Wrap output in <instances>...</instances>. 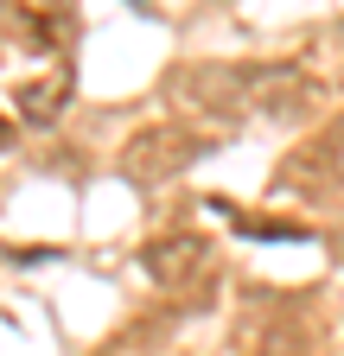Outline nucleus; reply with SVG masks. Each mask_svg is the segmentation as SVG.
Masks as SVG:
<instances>
[{"mask_svg":"<svg viewBox=\"0 0 344 356\" xmlns=\"http://www.w3.org/2000/svg\"><path fill=\"white\" fill-rule=\"evenodd\" d=\"M204 159V140L191 127H179V121H153V127H141L134 140L121 147V172L134 178V185H172L185 165H198Z\"/></svg>","mask_w":344,"mask_h":356,"instance_id":"f03ea898","label":"nucleus"},{"mask_svg":"<svg viewBox=\"0 0 344 356\" xmlns=\"http://www.w3.org/2000/svg\"><path fill=\"white\" fill-rule=\"evenodd\" d=\"M179 96L185 108L210 121H299L325 108V83L306 76L299 64H191L179 70Z\"/></svg>","mask_w":344,"mask_h":356,"instance_id":"f257e3e1","label":"nucleus"},{"mask_svg":"<svg viewBox=\"0 0 344 356\" xmlns=\"http://www.w3.org/2000/svg\"><path fill=\"white\" fill-rule=\"evenodd\" d=\"M147 274L159 280V286H185V280H198L204 267H210V248L191 236V229H172V236H159V242H147Z\"/></svg>","mask_w":344,"mask_h":356,"instance_id":"20e7f679","label":"nucleus"},{"mask_svg":"<svg viewBox=\"0 0 344 356\" xmlns=\"http://www.w3.org/2000/svg\"><path fill=\"white\" fill-rule=\"evenodd\" d=\"M0 19L38 51H58L77 32V0H0Z\"/></svg>","mask_w":344,"mask_h":356,"instance_id":"7ed1b4c3","label":"nucleus"},{"mask_svg":"<svg viewBox=\"0 0 344 356\" xmlns=\"http://www.w3.org/2000/svg\"><path fill=\"white\" fill-rule=\"evenodd\" d=\"M338 159H344V121L325 134V140H306L299 153L281 159V185H299V191H319L325 178H338Z\"/></svg>","mask_w":344,"mask_h":356,"instance_id":"39448f33","label":"nucleus"},{"mask_svg":"<svg viewBox=\"0 0 344 356\" xmlns=\"http://www.w3.org/2000/svg\"><path fill=\"white\" fill-rule=\"evenodd\" d=\"M7 140H13V121H7V115H0V147H7Z\"/></svg>","mask_w":344,"mask_h":356,"instance_id":"0eeeda50","label":"nucleus"},{"mask_svg":"<svg viewBox=\"0 0 344 356\" xmlns=\"http://www.w3.org/2000/svg\"><path fill=\"white\" fill-rule=\"evenodd\" d=\"M13 102H19V121L52 127V121L64 115V102H70V70H45V76L19 83V89H13Z\"/></svg>","mask_w":344,"mask_h":356,"instance_id":"423d86ee","label":"nucleus"}]
</instances>
